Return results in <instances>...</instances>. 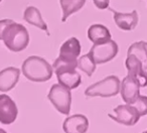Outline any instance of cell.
<instances>
[{
    "mask_svg": "<svg viewBox=\"0 0 147 133\" xmlns=\"http://www.w3.org/2000/svg\"><path fill=\"white\" fill-rule=\"evenodd\" d=\"M125 65L128 71V75L134 77L140 84L141 88L147 87V70L143 67V63L135 55H127Z\"/></svg>",
    "mask_w": 147,
    "mask_h": 133,
    "instance_id": "9c48e42d",
    "label": "cell"
},
{
    "mask_svg": "<svg viewBox=\"0 0 147 133\" xmlns=\"http://www.w3.org/2000/svg\"><path fill=\"white\" fill-rule=\"evenodd\" d=\"M20 71L14 67H8L0 72V92L12 90L19 81Z\"/></svg>",
    "mask_w": 147,
    "mask_h": 133,
    "instance_id": "7c38bea8",
    "label": "cell"
},
{
    "mask_svg": "<svg viewBox=\"0 0 147 133\" xmlns=\"http://www.w3.org/2000/svg\"><path fill=\"white\" fill-rule=\"evenodd\" d=\"M78 68L81 71H83L88 77H91L96 71L97 63H95L90 53H87V55L80 57V59H78Z\"/></svg>",
    "mask_w": 147,
    "mask_h": 133,
    "instance_id": "d6986e66",
    "label": "cell"
},
{
    "mask_svg": "<svg viewBox=\"0 0 147 133\" xmlns=\"http://www.w3.org/2000/svg\"><path fill=\"white\" fill-rule=\"evenodd\" d=\"M0 133H7L6 131L4 130V129H2V128H0Z\"/></svg>",
    "mask_w": 147,
    "mask_h": 133,
    "instance_id": "603a6c76",
    "label": "cell"
},
{
    "mask_svg": "<svg viewBox=\"0 0 147 133\" xmlns=\"http://www.w3.org/2000/svg\"><path fill=\"white\" fill-rule=\"evenodd\" d=\"M23 19L26 21L27 23L34 26L38 27L39 29H42L43 31L47 33V35H49V28H47V23L45 22V20L42 19L41 13L36 7L34 6H28L25 8L24 13H23Z\"/></svg>",
    "mask_w": 147,
    "mask_h": 133,
    "instance_id": "2e32d148",
    "label": "cell"
},
{
    "mask_svg": "<svg viewBox=\"0 0 147 133\" xmlns=\"http://www.w3.org/2000/svg\"><path fill=\"white\" fill-rule=\"evenodd\" d=\"M2 41L9 51L19 53L28 45L29 33L26 27L12 20L5 27L2 33Z\"/></svg>",
    "mask_w": 147,
    "mask_h": 133,
    "instance_id": "7a4b0ae2",
    "label": "cell"
},
{
    "mask_svg": "<svg viewBox=\"0 0 147 133\" xmlns=\"http://www.w3.org/2000/svg\"><path fill=\"white\" fill-rule=\"evenodd\" d=\"M127 55H135L143 63L145 70H147V43L146 41H137L129 47Z\"/></svg>",
    "mask_w": 147,
    "mask_h": 133,
    "instance_id": "ac0fdd59",
    "label": "cell"
},
{
    "mask_svg": "<svg viewBox=\"0 0 147 133\" xmlns=\"http://www.w3.org/2000/svg\"><path fill=\"white\" fill-rule=\"evenodd\" d=\"M119 47L116 41L111 39L107 43L94 45L91 47L89 53L91 55V57H93V59L97 65H102V63H106L108 61H112L117 55Z\"/></svg>",
    "mask_w": 147,
    "mask_h": 133,
    "instance_id": "5b68a950",
    "label": "cell"
},
{
    "mask_svg": "<svg viewBox=\"0 0 147 133\" xmlns=\"http://www.w3.org/2000/svg\"><path fill=\"white\" fill-rule=\"evenodd\" d=\"M88 37L94 45H100L112 39L110 30L103 24L91 25L88 29Z\"/></svg>",
    "mask_w": 147,
    "mask_h": 133,
    "instance_id": "9a60e30c",
    "label": "cell"
},
{
    "mask_svg": "<svg viewBox=\"0 0 147 133\" xmlns=\"http://www.w3.org/2000/svg\"><path fill=\"white\" fill-rule=\"evenodd\" d=\"M115 116L112 114H108V116L119 124L125 125V126H133L140 119V114L138 110L133 105H119L114 109Z\"/></svg>",
    "mask_w": 147,
    "mask_h": 133,
    "instance_id": "8992f818",
    "label": "cell"
},
{
    "mask_svg": "<svg viewBox=\"0 0 147 133\" xmlns=\"http://www.w3.org/2000/svg\"><path fill=\"white\" fill-rule=\"evenodd\" d=\"M82 47L77 37H71L61 45L59 57L69 61H78Z\"/></svg>",
    "mask_w": 147,
    "mask_h": 133,
    "instance_id": "8fae6325",
    "label": "cell"
},
{
    "mask_svg": "<svg viewBox=\"0 0 147 133\" xmlns=\"http://www.w3.org/2000/svg\"><path fill=\"white\" fill-rule=\"evenodd\" d=\"M140 84L134 77L127 75L121 82L120 93L126 104L132 105L140 96Z\"/></svg>",
    "mask_w": 147,
    "mask_h": 133,
    "instance_id": "52a82bcc",
    "label": "cell"
},
{
    "mask_svg": "<svg viewBox=\"0 0 147 133\" xmlns=\"http://www.w3.org/2000/svg\"><path fill=\"white\" fill-rule=\"evenodd\" d=\"M86 0H59L61 7V22H65L67 19L74 13L78 12L84 7Z\"/></svg>",
    "mask_w": 147,
    "mask_h": 133,
    "instance_id": "e0dca14e",
    "label": "cell"
},
{
    "mask_svg": "<svg viewBox=\"0 0 147 133\" xmlns=\"http://www.w3.org/2000/svg\"><path fill=\"white\" fill-rule=\"evenodd\" d=\"M1 1H2V0H0V2H1Z\"/></svg>",
    "mask_w": 147,
    "mask_h": 133,
    "instance_id": "d4e9b609",
    "label": "cell"
},
{
    "mask_svg": "<svg viewBox=\"0 0 147 133\" xmlns=\"http://www.w3.org/2000/svg\"><path fill=\"white\" fill-rule=\"evenodd\" d=\"M121 83L117 76H108L103 80L91 85L86 89L85 95L87 97H103L110 98L120 93Z\"/></svg>",
    "mask_w": 147,
    "mask_h": 133,
    "instance_id": "3957f363",
    "label": "cell"
},
{
    "mask_svg": "<svg viewBox=\"0 0 147 133\" xmlns=\"http://www.w3.org/2000/svg\"><path fill=\"white\" fill-rule=\"evenodd\" d=\"M12 21V19H2L0 20V41H2V33L4 31L5 27Z\"/></svg>",
    "mask_w": 147,
    "mask_h": 133,
    "instance_id": "7402d4cb",
    "label": "cell"
},
{
    "mask_svg": "<svg viewBox=\"0 0 147 133\" xmlns=\"http://www.w3.org/2000/svg\"><path fill=\"white\" fill-rule=\"evenodd\" d=\"M93 2L98 9L104 10V9H107L109 7L110 0H93Z\"/></svg>",
    "mask_w": 147,
    "mask_h": 133,
    "instance_id": "44dd1931",
    "label": "cell"
},
{
    "mask_svg": "<svg viewBox=\"0 0 147 133\" xmlns=\"http://www.w3.org/2000/svg\"><path fill=\"white\" fill-rule=\"evenodd\" d=\"M133 106L138 110L140 116H145L147 115V96H140L138 97L136 101L133 103Z\"/></svg>",
    "mask_w": 147,
    "mask_h": 133,
    "instance_id": "ffe728a7",
    "label": "cell"
},
{
    "mask_svg": "<svg viewBox=\"0 0 147 133\" xmlns=\"http://www.w3.org/2000/svg\"><path fill=\"white\" fill-rule=\"evenodd\" d=\"M111 11L113 12V17H114V21L116 25L120 29L125 31H131L136 27L137 23H138V13L136 10H133L130 13H121L117 12L115 10Z\"/></svg>",
    "mask_w": 147,
    "mask_h": 133,
    "instance_id": "4fadbf2b",
    "label": "cell"
},
{
    "mask_svg": "<svg viewBox=\"0 0 147 133\" xmlns=\"http://www.w3.org/2000/svg\"><path fill=\"white\" fill-rule=\"evenodd\" d=\"M63 129L65 133H86L89 129V120L82 114L69 116L63 121Z\"/></svg>",
    "mask_w": 147,
    "mask_h": 133,
    "instance_id": "30bf717a",
    "label": "cell"
},
{
    "mask_svg": "<svg viewBox=\"0 0 147 133\" xmlns=\"http://www.w3.org/2000/svg\"><path fill=\"white\" fill-rule=\"evenodd\" d=\"M18 109L15 102L6 94L0 95V123L12 124L17 118Z\"/></svg>",
    "mask_w": 147,
    "mask_h": 133,
    "instance_id": "ba28073f",
    "label": "cell"
},
{
    "mask_svg": "<svg viewBox=\"0 0 147 133\" xmlns=\"http://www.w3.org/2000/svg\"><path fill=\"white\" fill-rule=\"evenodd\" d=\"M59 84L67 87L69 90L78 88L82 83V77L76 69H67L55 72Z\"/></svg>",
    "mask_w": 147,
    "mask_h": 133,
    "instance_id": "5bb4252c",
    "label": "cell"
},
{
    "mask_svg": "<svg viewBox=\"0 0 147 133\" xmlns=\"http://www.w3.org/2000/svg\"><path fill=\"white\" fill-rule=\"evenodd\" d=\"M142 133H147V130H146V131H144V132H142Z\"/></svg>",
    "mask_w": 147,
    "mask_h": 133,
    "instance_id": "cb8c5ba5",
    "label": "cell"
},
{
    "mask_svg": "<svg viewBox=\"0 0 147 133\" xmlns=\"http://www.w3.org/2000/svg\"><path fill=\"white\" fill-rule=\"evenodd\" d=\"M21 71L27 80L43 83L51 79L53 69L45 59L37 55H31L23 61Z\"/></svg>",
    "mask_w": 147,
    "mask_h": 133,
    "instance_id": "6da1fadb",
    "label": "cell"
},
{
    "mask_svg": "<svg viewBox=\"0 0 147 133\" xmlns=\"http://www.w3.org/2000/svg\"><path fill=\"white\" fill-rule=\"evenodd\" d=\"M47 98L55 109L63 115H69L71 105V90L61 84L51 86Z\"/></svg>",
    "mask_w": 147,
    "mask_h": 133,
    "instance_id": "277c9868",
    "label": "cell"
}]
</instances>
